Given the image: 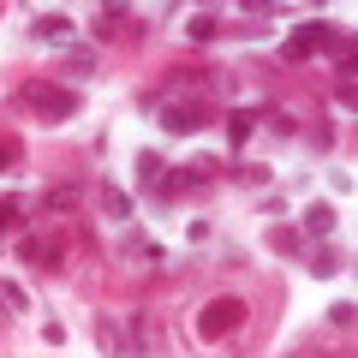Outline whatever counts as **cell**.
Masks as SVG:
<instances>
[{"label": "cell", "mask_w": 358, "mask_h": 358, "mask_svg": "<svg viewBox=\"0 0 358 358\" xmlns=\"http://www.w3.org/2000/svg\"><path fill=\"white\" fill-rule=\"evenodd\" d=\"M245 299H233V293H221V299H209L203 310L192 317V329H197V341H209V346H221V341H233V334L245 329Z\"/></svg>", "instance_id": "obj_2"}, {"label": "cell", "mask_w": 358, "mask_h": 358, "mask_svg": "<svg viewBox=\"0 0 358 358\" xmlns=\"http://www.w3.org/2000/svg\"><path fill=\"white\" fill-rule=\"evenodd\" d=\"M209 120H215L209 102H162V131L167 138H197Z\"/></svg>", "instance_id": "obj_3"}, {"label": "cell", "mask_w": 358, "mask_h": 358, "mask_svg": "<svg viewBox=\"0 0 358 358\" xmlns=\"http://www.w3.org/2000/svg\"><path fill=\"white\" fill-rule=\"evenodd\" d=\"M293 358H329V352H317V346H305V352H293Z\"/></svg>", "instance_id": "obj_25"}, {"label": "cell", "mask_w": 358, "mask_h": 358, "mask_svg": "<svg viewBox=\"0 0 358 358\" xmlns=\"http://www.w3.org/2000/svg\"><path fill=\"white\" fill-rule=\"evenodd\" d=\"M18 257H24L30 268H42V275H54L60 257H66V245L60 239H42V233H24V239H18Z\"/></svg>", "instance_id": "obj_5"}, {"label": "cell", "mask_w": 358, "mask_h": 358, "mask_svg": "<svg viewBox=\"0 0 358 358\" xmlns=\"http://www.w3.org/2000/svg\"><path fill=\"white\" fill-rule=\"evenodd\" d=\"M251 138H257V108H233V114H227V143L245 150Z\"/></svg>", "instance_id": "obj_14"}, {"label": "cell", "mask_w": 358, "mask_h": 358, "mask_svg": "<svg viewBox=\"0 0 358 358\" xmlns=\"http://www.w3.org/2000/svg\"><path fill=\"white\" fill-rule=\"evenodd\" d=\"M310 275H317V281L346 275V251H341V245H317V251H310Z\"/></svg>", "instance_id": "obj_10"}, {"label": "cell", "mask_w": 358, "mask_h": 358, "mask_svg": "<svg viewBox=\"0 0 358 358\" xmlns=\"http://www.w3.org/2000/svg\"><path fill=\"white\" fill-rule=\"evenodd\" d=\"M185 36H192V42L221 36V13H215V6H197V13H192V24H185Z\"/></svg>", "instance_id": "obj_19"}, {"label": "cell", "mask_w": 358, "mask_h": 358, "mask_svg": "<svg viewBox=\"0 0 358 358\" xmlns=\"http://www.w3.org/2000/svg\"><path fill=\"white\" fill-rule=\"evenodd\" d=\"M131 167H138V185H143V192H162V179H167V162H162V155H155V150H143L138 155V162H131Z\"/></svg>", "instance_id": "obj_13"}, {"label": "cell", "mask_w": 358, "mask_h": 358, "mask_svg": "<svg viewBox=\"0 0 358 358\" xmlns=\"http://www.w3.org/2000/svg\"><path fill=\"white\" fill-rule=\"evenodd\" d=\"M84 203V185H48V192H42V215H66V209H78Z\"/></svg>", "instance_id": "obj_11"}, {"label": "cell", "mask_w": 358, "mask_h": 358, "mask_svg": "<svg viewBox=\"0 0 358 358\" xmlns=\"http://www.w3.org/2000/svg\"><path fill=\"white\" fill-rule=\"evenodd\" d=\"M257 120H263L268 138H299V120L287 114V108H257Z\"/></svg>", "instance_id": "obj_18"}, {"label": "cell", "mask_w": 358, "mask_h": 358, "mask_svg": "<svg viewBox=\"0 0 358 358\" xmlns=\"http://www.w3.org/2000/svg\"><path fill=\"white\" fill-rule=\"evenodd\" d=\"M352 299H341V305H329V322H334V329H352Z\"/></svg>", "instance_id": "obj_22"}, {"label": "cell", "mask_w": 358, "mask_h": 358, "mask_svg": "<svg viewBox=\"0 0 358 358\" xmlns=\"http://www.w3.org/2000/svg\"><path fill=\"white\" fill-rule=\"evenodd\" d=\"M90 78H96V54H90V48H66V60H60V84L78 90V84H90Z\"/></svg>", "instance_id": "obj_9"}, {"label": "cell", "mask_w": 358, "mask_h": 358, "mask_svg": "<svg viewBox=\"0 0 358 358\" xmlns=\"http://www.w3.org/2000/svg\"><path fill=\"white\" fill-rule=\"evenodd\" d=\"M126 18H131V6H96V18H90V36H96V42H108L120 24H126Z\"/></svg>", "instance_id": "obj_16"}, {"label": "cell", "mask_w": 358, "mask_h": 358, "mask_svg": "<svg viewBox=\"0 0 358 358\" xmlns=\"http://www.w3.org/2000/svg\"><path fill=\"white\" fill-rule=\"evenodd\" d=\"M72 36H78L72 13H36V18H30V42H48V48H72Z\"/></svg>", "instance_id": "obj_4"}, {"label": "cell", "mask_w": 358, "mask_h": 358, "mask_svg": "<svg viewBox=\"0 0 358 358\" xmlns=\"http://www.w3.org/2000/svg\"><path fill=\"white\" fill-rule=\"evenodd\" d=\"M0 305H6V310H30V293L18 281H0Z\"/></svg>", "instance_id": "obj_21"}, {"label": "cell", "mask_w": 358, "mask_h": 358, "mask_svg": "<svg viewBox=\"0 0 358 358\" xmlns=\"http://www.w3.org/2000/svg\"><path fill=\"white\" fill-rule=\"evenodd\" d=\"M18 108H30L42 126H66V120L84 114V96H78V90H66L60 78H30V84L18 90Z\"/></svg>", "instance_id": "obj_1"}, {"label": "cell", "mask_w": 358, "mask_h": 358, "mask_svg": "<svg viewBox=\"0 0 358 358\" xmlns=\"http://www.w3.org/2000/svg\"><path fill=\"white\" fill-rule=\"evenodd\" d=\"M90 329H96V346H102L108 358H131V352H126V329H120L108 310H90Z\"/></svg>", "instance_id": "obj_7"}, {"label": "cell", "mask_w": 358, "mask_h": 358, "mask_svg": "<svg viewBox=\"0 0 358 358\" xmlns=\"http://www.w3.org/2000/svg\"><path fill=\"white\" fill-rule=\"evenodd\" d=\"M0 233H24V203L18 197H0Z\"/></svg>", "instance_id": "obj_20"}, {"label": "cell", "mask_w": 358, "mask_h": 358, "mask_svg": "<svg viewBox=\"0 0 358 358\" xmlns=\"http://www.w3.org/2000/svg\"><path fill=\"white\" fill-rule=\"evenodd\" d=\"M268 251L275 257H299L305 251V233H299L293 221H275V227H268Z\"/></svg>", "instance_id": "obj_12"}, {"label": "cell", "mask_w": 358, "mask_h": 358, "mask_svg": "<svg viewBox=\"0 0 358 358\" xmlns=\"http://www.w3.org/2000/svg\"><path fill=\"white\" fill-rule=\"evenodd\" d=\"M334 221H341V215H334V203H310V209H305V227H299V233H305V239H329Z\"/></svg>", "instance_id": "obj_15"}, {"label": "cell", "mask_w": 358, "mask_h": 358, "mask_svg": "<svg viewBox=\"0 0 358 358\" xmlns=\"http://www.w3.org/2000/svg\"><path fill=\"white\" fill-rule=\"evenodd\" d=\"M227 179H239V185H251V192H263L268 179H275V167L268 162H239V167H221Z\"/></svg>", "instance_id": "obj_17"}, {"label": "cell", "mask_w": 358, "mask_h": 358, "mask_svg": "<svg viewBox=\"0 0 358 358\" xmlns=\"http://www.w3.org/2000/svg\"><path fill=\"white\" fill-rule=\"evenodd\" d=\"M257 209H263L268 221H281V215H287V197H275V192H268V197H263V203H257Z\"/></svg>", "instance_id": "obj_23"}, {"label": "cell", "mask_w": 358, "mask_h": 358, "mask_svg": "<svg viewBox=\"0 0 358 358\" xmlns=\"http://www.w3.org/2000/svg\"><path fill=\"white\" fill-rule=\"evenodd\" d=\"M120 257H126V263H167V251L150 239V233H138V227L120 233Z\"/></svg>", "instance_id": "obj_8"}, {"label": "cell", "mask_w": 358, "mask_h": 358, "mask_svg": "<svg viewBox=\"0 0 358 358\" xmlns=\"http://www.w3.org/2000/svg\"><path fill=\"white\" fill-rule=\"evenodd\" d=\"M233 36H239V42H263L268 24H233Z\"/></svg>", "instance_id": "obj_24"}, {"label": "cell", "mask_w": 358, "mask_h": 358, "mask_svg": "<svg viewBox=\"0 0 358 358\" xmlns=\"http://www.w3.org/2000/svg\"><path fill=\"white\" fill-rule=\"evenodd\" d=\"M96 203H102V215H108V221H120V227H131V215H138V203L120 192L114 179H96Z\"/></svg>", "instance_id": "obj_6"}]
</instances>
